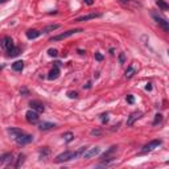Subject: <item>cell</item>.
<instances>
[{
	"label": "cell",
	"instance_id": "obj_1",
	"mask_svg": "<svg viewBox=\"0 0 169 169\" xmlns=\"http://www.w3.org/2000/svg\"><path fill=\"white\" fill-rule=\"evenodd\" d=\"M77 157H79L78 156V152H73V151H66L61 155H58L55 157V162H66V161H70L73 159H77Z\"/></svg>",
	"mask_w": 169,
	"mask_h": 169
},
{
	"label": "cell",
	"instance_id": "obj_2",
	"mask_svg": "<svg viewBox=\"0 0 169 169\" xmlns=\"http://www.w3.org/2000/svg\"><path fill=\"white\" fill-rule=\"evenodd\" d=\"M81 32H83L82 29H70V31L63 32V33H61V35L53 36V37L50 38V41H59V40H65V38L70 37V36H73V35H75V33H81Z\"/></svg>",
	"mask_w": 169,
	"mask_h": 169
},
{
	"label": "cell",
	"instance_id": "obj_3",
	"mask_svg": "<svg viewBox=\"0 0 169 169\" xmlns=\"http://www.w3.org/2000/svg\"><path fill=\"white\" fill-rule=\"evenodd\" d=\"M33 140V136L32 135H28V134H20L17 138L15 139V142L17 143L19 145H25V144H29V143Z\"/></svg>",
	"mask_w": 169,
	"mask_h": 169
},
{
	"label": "cell",
	"instance_id": "obj_4",
	"mask_svg": "<svg viewBox=\"0 0 169 169\" xmlns=\"http://www.w3.org/2000/svg\"><path fill=\"white\" fill-rule=\"evenodd\" d=\"M25 118H27V120L31 123V124H37L38 120H40V116H38V112L35 110H29L27 111V114H25Z\"/></svg>",
	"mask_w": 169,
	"mask_h": 169
},
{
	"label": "cell",
	"instance_id": "obj_5",
	"mask_svg": "<svg viewBox=\"0 0 169 169\" xmlns=\"http://www.w3.org/2000/svg\"><path fill=\"white\" fill-rule=\"evenodd\" d=\"M152 17H153V20H155L156 23H157V24L162 28V31H164V32H169V23L165 20V19L160 17L159 15H156V13H152Z\"/></svg>",
	"mask_w": 169,
	"mask_h": 169
},
{
	"label": "cell",
	"instance_id": "obj_6",
	"mask_svg": "<svg viewBox=\"0 0 169 169\" xmlns=\"http://www.w3.org/2000/svg\"><path fill=\"white\" fill-rule=\"evenodd\" d=\"M159 145H161V140H152V142H149L148 144H145V145H144V148H143V152L153 151V149L157 148Z\"/></svg>",
	"mask_w": 169,
	"mask_h": 169
},
{
	"label": "cell",
	"instance_id": "obj_7",
	"mask_svg": "<svg viewBox=\"0 0 169 169\" xmlns=\"http://www.w3.org/2000/svg\"><path fill=\"white\" fill-rule=\"evenodd\" d=\"M99 153H100V148H99V147H95V148H91V149H89V151L86 149L82 156L85 157V159H91V157L99 155Z\"/></svg>",
	"mask_w": 169,
	"mask_h": 169
},
{
	"label": "cell",
	"instance_id": "obj_8",
	"mask_svg": "<svg viewBox=\"0 0 169 169\" xmlns=\"http://www.w3.org/2000/svg\"><path fill=\"white\" fill-rule=\"evenodd\" d=\"M142 116H143V112H142V111H135V112H132V114L130 115V118L127 119V126H132V124L135 123V120L140 119Z\"/></svg>",
	"mask_w": 169,
	"mask_h": 169
},
{
	"label": "cell",
	"instance_id": "obj_9",
	"mask_svg": "<svg viewBox=\"0 0 169 169\" xmlns=\"http://www.w3.org/2000/svg\"><path fill=\"white\" fill-rule=\"evenodd\" d=\"M100 16H102L100 13H90V15H85V16L77 17L75 20H74V23H83V21L91 20V19H97V17H100Z\"/></svg>",
	"mask_w": 169,
	"mask_h": 169
},
{
	"label": "cell",
	"instance_id": "obj_10",
	"mask_svg": "<svg viewBox=\"0 0 169 169\" xmlns=\"http://www.w3.org/2000/svg\"><path fill=\"white\" fill-rule=\"evenodd\" d=\"M29 106L32 107V110L37 111V112H44V110H45L44 104L41 102H38V100H32L31 103H29Z\"/></svg>",
	"mask_w": 169,
	"mask_h": 169
},
{
	"label": "cell",
	"instance_id": "obj_11",
	"mask_svg": "<svg viewBox=\"0 0 169 169\" xmlns=\"http://www.w3.org/2000/svg\"><path fill=\"white\" fill-rule=\"evenodd\" d=\"M1 48L5 49V50H9V49L13 48V41H12V38L11 37H4L1 40Z\"/></svg>",
	"mask_w": 169,
	"mask_h": 169
},
{
	"label": "cell",
	"instance_id": "obj_12",
	"mask_svg": "<svg viewBox=\"0 0 169 169\" xmlns=\"http://www.w3.org/2000/svg\"><path fill=\"white\" fill-rule=\"evenodd\" d=\"M116 149H118V147H116V145H112L111 148H108V149H107V151L103 153V155H102V157H100V159H103V160H107V159L114 160V157H110V156L112 155L114 152H116Z\"/></svg>",
	"mask_w": 169,
	"mask_h": 169
},
{
	"label": "cell",
	"instance_id": "obj_13",
	"mask_svg": "<svg viewBox=\"0 0 169 169\" xmlns=\"http://www.w3.org/2000/svg\"><path fill=\"white\" fill-rule=\"evenodd\" d=\"M7 132H8V135H9L11 138L15 140V139L17 138L19 135L23 134V130H20V128H8Z\"/></svg>",
	"mask_w": 169,
	"mask_h": 169
},
{
	"label": "cell",
	"instance_id": "obj_14",
	"mask_svg": "<svg viewBox=\"0 0 169 169\" xmlns=\"http://www.w3.org/2000/svg\"><path fill=\"white\" fill-rule=\"evenodd\" d=\"M38 128H40L41 131H48V130L55 128V124H54V123H50V122H42V123H40Z\"/></svg>",
	"mask_w": 169,
	"mask_h": 169
},
{
	"label": "cell",
	"instance_id": "obj_15",
	"mask_svg": "<svg viewBox=\"0 0 169 169\" xmlns=\"http://www.w3.org/2000/svg\"><path fill=\"white\" fill-rule=\"evenodd\" d=\"M11 160H12V155H11V153H4V155H1L0 156V166L8 164Z\"/></svg>",
	"mask_w": 169,
	"mask_h": 169
},
{
	"label": "cell",
	"instance_id": "obj_16",
	"mask_svg": "<svg viewBox=\"0 0 169 169\" xmlns=\"http://www.w3.org/2000/svg\"><path fill=\"white\" fill-rule=\"evenodd\" d=\"M59 75V69H58V66H54L52 70H50V73H49V75H48V79H55V78H58Z\"/></svg>",
	"mask_w": 169,
	"mask_h": 169
},
{
	"label": "cell",
	"instance_id": "obj_17",
	"mask_svg": "<svg viewBox=\"0 0 169 169\" xmlns=\"http://www.w3.org/2000/svg\"><path fill=\"white\" fill-rule=\"evenodd\" d=\"M40 35H41V32L36 31V29H29V31L27 32V37L29 38V40H35V38L40 37Z\"/></svg>",
	"mask_w": 169,
	"mask_h": 169
},
{
	"label": "cell",
	"instance_id": "obj_18",
	"mask_svg": "<svg viewBox=\"0 0 169 169\" xmlns=\"http://www.w3.org/2000/svg\"><path fill=\"white\" fill-rule=\"evenodd\" d=\"M12 69L15 71H21V70L24 69V62L23 61H16L15 63H12Z\"/></svg>",
	"mask_w": 169,
	"mask_h": 169
},
{
	"label": "cell",
	"instance_id": "obj_19",
	"mask_svg": "<svg viewBox=\"0 0 169 169\" xmlns=\"http://www.w3.org/2000/svg\"><path fill=\"white\" fill-rule=\"evenodd\" d=\"M58 28H59L58 24L48 25V27H45L44 29H42V33H49V32H53V31H55V29H58Z\"/></svg>",
	"mask_w": 169,
	"mask_h": 169
},
{
	"label": "cell",
	"instance_id": "obj_20",
	"mask_svg": "<svg viewBox=\"0 0 169 169\" xmlns=\"http://www.w3.org/2000/svg\"><path fill=\"white\" fill-rule=\"evenodd\" d=\"M49 155H50V149H49L48 147H44V148L40 151V159H41V160L42 159H46Z\"/></svg>",
	"mask_w": 169,
	"mask_h": 169
},
{
	"label": "cell",
	"instance_id": "obj_21",
	"mask_svg": "<svg viewBox=\"0 0 169 169\" xmlns=\"http://www.w3.org/2000/svg\"><path fill=\"white\" fill-rule=\"evenodd\" d=\"M20 54V48H17V46H13L12 49H9L8 50V55L9 57H16V55Z\"/></svg>",
	"mask_w": 169,
	"mask_h": 169
},
{
	"label": "cell",
	"instance_id": "obj_22",
	"mask_svg": "<svg viewBox=\"0 0 169 169\" xmlns=\"http://www.w3.org/2000/svg\"><path fill=\"white\" fill-rule=\"evenodd\" d=\"M136 73V70H135V67H132V66H128V69L126 70V78L127 79H130V78H132L134 77V74Z\"/></svg>",
	"mask_w": 169,
	"mask_h": 169
},
{
	"label": "cell",
	"instance_id": "obj_23",
	"mask_svg": "<svg viewBox=\"0 0 169 169\" xmlns=\"http://www.w3.org/2000/svg\"><path fill=\"white\" fill-rule=\"evenodd\" d=\"M62 138H63V140H65L66 143H70L74 139V135L71 134V132H65V134L62 135Z\"/></svg>",
	"mask_w": 169,
	"mask_h": 169
},
{
	"label": "cell",
	"instance_id": "obj_24",
	"mask_svg": "<svg viewBox=\"0 0 169 169\" xmlns=\"http://www.w3.org/2000/svg\"><path fill=\"white\" fill-rule=\"evenodd\" d=\"M24 160H25V155H23V153H20L19 155V157H17V161H16V164H15V166L16 168H20V165L24 162Z\"/></svg>",
	"mask_w": 169,
	"mask_h": 169
},
{
	"label": "cell",
	"instance_id": "obj_25",
	"mask_svg": "<svg viewBox=\"0 0 169 169\" xmlns=\"http://www.w3.org/2000/svg\"><path fill=\"white\" fill-rule=\"evenodd\" d=\"M156 4H157V5H159V7L161 8L162 11H166L169 8V5L165 3V1H164V0H157V1H156Z\"/></svg>",
	"mask_w": 169,
	"mask_h": 169
},
{
	"label": "cell",
	"instance_id": "obj_26",
	"mask_svg": "<svg viewBox=\"0 0 169 169\" xmlns=\"http://www.w3.org/2000/svg\"><path fill=\"white\" fill-rule=\"evenodd\" d=\"M162 120V115L161 114H156L155 115V120H153V124H159V123H160V122H161Z\"/></svg>",
	"mask_w": 169,
	"mask_h": 169
},
{
	"label": "cell",
	"instance_id": "obj_27",
	"mask_svg": "<svg viewBox=\"0 0 169 169\" xmlns=\"http://www.w3.org/2000/svg\"><path fill=\"white\" fill-rule=\"evenodd\" d=\"M67 97L71 98V99H75V98L78 97V93H77V91H69V93H67Z\"/></svg>",
	"mask_w": 169,
	"mask_h": 169
},
{
	"label": "cell",
	"instance_id": "obj_28",
	"mask_svg": "<svg viewBox=\"0 0 169 169\" xmlns=\"http://www.w3.org/2000/svg\"><path fill=\"white\" fill-rule=\"evenodd\" d=\"M119 62H120V63H124L126 62V54H124V53H120V54H119Z\"/></svg>",
	"mask_w": 169,
	"mask_h": 169
},
{
	"label": "cell",
	"instance_id": "obj_29",
	"mask_svg": "<svg viewBox=\"0 0 169 169\" xmlns=\"http://www.w3.org/2000/svg\"><path fill=\"white\" fill-rule=\"evenodd\" d=\"M48 53H49V55H52V57H55V55L58 54V52H57L55 49H49Z\"/></svg>",
	"mask_w": 169,
	"mask_h": 169
},
{
	"label": "cell",
	"instance_id": "obj_30",
	"mask_svg": "<svg viewBox=\"0 0 169 169\" xmlns=\"http://www.w3.org/2000/svg\"><path fill=\"white\" fill-rule=\"evenodd\" d=\"M100 119H102V122H103V123H106L107 120H108V114H103V115H100Z\"/></svg>",
	"mask_w": 169,
	"mask_h": 169
},
{
	"label": "cell",
	"instance_id": "obj_31",
	"mask_svg": "<svg viewBox=\"0 0 169 169\" xmlns=\"http://www.w3.org/2000/svg\"><path fill=\"white\" fill-rule=\"evenodd\" d=\"M127 102L130 104H132L135 102V99H134V97H132V95H127Z\"/></svg>",
	"mask_w": 169,
	"mask_h": 169
},
{
	"label": "cell",
	"instance_id": "obj_32",
	"mask_svg": "<svg viewBox=\"0 0 169 169\" xmlns=\"http://www.w3.org/2000/svg\"><path fill=\"white\" fill-rule=\"evenodd\" d=\"M95 59H97V61H102V59H103V55L100 54V53H95Z\"/></svg>",
	"mask_w": 169,
	"mask_h": 169
},
{
	"label": "cell",
	"instance_id": "obj_33",
	"mask_svg": "<svg viewBox=\"0 0 169 169\" xmlns=\"http://www.w3.org/2000/svg\"><path fill=\"white\" fill-rule=\"evenodd\" d=\"M100 134H102L100 130H93V131H91V135H97V136H99Z\"/></svg>",
	"mask_w": 169,
	"mask_h": 169
},
{
	"label": "cell",
	"instance_id": "obj_34",
	"mask_svg": "<svg viewBox=\"0 0 169 169\" xmlns=\"http://www.w3.org/2000/svg\"><path fill=\"white\" fill-rule=\"evenodd\" d=\"M83 1H85L87 5H93L94 4V0H83Z\"/></svg>",
	"mask_w": 169,
	"mask_h": 169
},
{
	"label": "cell",
	"instance_id": "obj_35",
	"mask_svg": "<svg viewBox=\"0 0 169 169\" xmlns=\"http://www.w3.org/2000/svg\"><path fill=\"white\" fill-rule=\"evenodd\" d=\"M145 90H147V91H151V90H152V85H151V83H148V85L145 86Z\"/></svg>",
	"mask_w": 169,
	"mask_h": 169
},
{
	"label": "cell",
	"instance_id": "obj_36",
	"mask_svg": "<svg viewBox=\"0 0 169 169\" xmlns=\"http://www.w3.org/2000/svg\"><path fill=\"white\" fill-rule=\"evenodd\" d=\"M85 87H86V89H90V87H91V83L87 82V83H86V86H85Z\"/></svg>",
	"mask_w": 169,
	"mask_h": 169
},
{
	"label": "cell",
	"instance_id": "obj_37",
	"mask_svg": "<svg viewBox=\"0 0 169 169\" xmlns=\"http://www.w3.org/2000/svg\"><path fill=\"white\" fill-rule=\"evenodd\" d=\"M119 1H122V3H128V1H131V0H119Z\"/></svg>",
	"mask_w": 169,
	"mask_h": 169
},
{
	"label": "cell",
	"instance_id": "obj_38",
	"mask_svg": "<svg viewBox=\"0 0 169 169\" xmlns=\"http://www.w3.org/2000/svg\"><path fill=\"white\" fill-rule=\"evenodd\" d=\"M5 1H7V0H0V3H5Z\"/></svg>",
	"mask_w": 169,
	"mask_h": 169
}]
</instances>
